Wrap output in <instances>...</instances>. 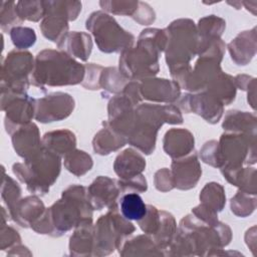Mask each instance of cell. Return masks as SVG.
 I'll return each instance as SVG.
<instances>
[{
	"mask_svg": "<svg viewBox=\"0 0 257 257\" xmlns=\"http://www.w3.org/2000/svg\"><path fill=\"white\" fill-rule=\"evenodd\" d=\"M86 28L94 36L97 47L105 53L123 51L133 46L135 36L121 28L112 16L95 11L86 20Z\"/></svg>",
	"mask_w": 257,
	"mask_h": 257,
	"instance_id": "5b68a950",
	"label": "cell"
},
{
	"mask_svg": "<svg viewBox=\"0 0 257 257\" xmlns=\"http://www.w3.org/2000/svg\"><path fill=\"white\" fill-rule=\"evenodd\" d=\"M176 233L177 227L174 217L166 211H160V225L152 238L158 248L164 250L170 247Z\"/></svg>",
	"mask_w": 257,
	"mask_h": 257,
	"instance_id": "83f0119b",
	"label": "cell"
},
{
	"mask_svg": "<svg viewBox=\"0 0 257 257\" xmlns=\"http://www.w3.org/2000/svg\"><path fill=\"white\" fill-rule=\"evenodd\" d=\"M16 12L22 21H39L45 16L44 1H18Z\"/></svg>",
	"mask_w": 257,
	"mask_h": 257,
	"instance_id": "8d00e7d4",
	"label": "cell"
},
{
	"mask_svg": "<svg viewBox=\"0 0 257 257\" xmlns=\"http://www.w3.org/2000/svg\"><path fill=\"white\" fill-rule=\"evenodd\" d=\"M40 29L47 39L58 43L68 33V20L56 14L45 15Z\"/></svg>",
	"mask_w": 257,
	"mask_h": 257,
	"instance_id": "f1b7e54d",
	"label": "cell"
},
{
	"mask_svg": "<svg viewBox=\"0 0 257 257\" xmlns=\"http://www.w3.org/2000/svg\"><path fill=\"white\" fill-rule=\"evenodd\" d=\"M225 27L226 22L224 19L215 15H209L199 20L197 30L200 39L207 40L211 38H220Z\"/></svg>",
	"mask_w": 257,
	"mask_h": 257,
	"instance_id": "e575fe53",
	"label": "cell"
},
{
	"mask_svg": "<svg viewBox=\"0 0 257 257\" xmlns=\"http://www.w3.org/2000/svg\"><path fill=\"white\" fill-rule=\"evenodd\" d=\"M159 54L138 44L121 52L119 71L130 80H144L159 72Z\"/></svg>",
	"mask_w": 257,
	"mask_h": 257,
	"instance_id": "9c48e42d",
	"label": "cell"
},
{
	"mask_svg": "<svg viewBox=\"0 0 257 257\" xmlns=\"http://www.w3.org/2000/svg\"><path fill=\"white\" fill-rule=\"evenodd\" d=\"M44 5L45 15L56 14L68 21L76 19L81 11V2L79 1H44Z\"/></svg>",
	"mask_w": 257,
	"mask_h": 257,
	"instance_id": "d6a6232c",
	"label": "cell"
},
{
	"mask_svg": "<svg viewBox=\"0 0 257 257\" xmlns=\"http://www.w3.org/2000/svg\"><path fill=\"white\" fill-rule=\"evenodd\" d=\"M1 196H2V200L8 207L9 213L15 208L17 203L20 201L21 189L19 185L9 176L3 177Z\"/></svg>",
	"mask_w": 257,
	"mask_h": 257,
	"instance_id": "f35d334b",
	"label": "cell"
},
{
	"mask_svg": "<svg viewBox=\"0 0 257 257\" xmlns=\"http://www.w3.org/2000/svg\"><path fill=\"white\" fill-rule=\"evenodd\" d=\"M155 186L161 192H168L175 188L172 173L169 169H161L155 174Z\"/></svg>",
	"mask_w": 257,
	"mask_h": 257,
	"instance_id": "7dc6e473",
	"label": "cell"
},
{
	"mask_svg": "<svg viewBox=\"0 0 257 257\" xmlns=\"http://www.w3.org/2000/svg\"><path fill=\"white\" fill-rule=\"evenodd\" d=\"M91 157L83 151L73 150L64 156V167L71 174L80 177L92 168Z\"/></svg>",
	"mask_w": 257,
	"mask_h": 257,
	"instance_id": "1f68e13d",
	"label": "cell"
},
{
	"mask_svg": "<svg viewBox=\"0 0 257 257\" xmlns=\"http://www.w3.org/2000/svg\"><path fill=\"white\" fill-rule=\"evenodd\" d=\"M2 109L5 110V127L9 135L28 124L35 116V99L26 93L1 92Z\"/></svg>",
	"mask_w": 257,
	"mask_h": 257,
	"instance_id": "30bf717a",
	"label": "cell"
},
{
	"mask_svg": "<svg viewBox=\"0 0 257 257\" xmlns=\"http://www.w3.org/2000/svg\"><path fill=\"white\" fill-rule=\"evenodd\" d=\"M229 183L239 187L243 192L256 195V170L254 168H240L237 170H221Z\"/></svg>",
	"mask_w": 257,
	"mask_h": 257,
	"instance_id": "4316f807",
	"label": "cell"
},
{
	"mask_svg": "<svg viewBox=\"0 0 257 257\" xmlns=\"http://www.w3.org/2000/svg\"><path fill=\"white\" fill-rule=\"evenodd\" d=\"M133 18L141 25H150L155 21L156 15L150 5L144 2H139V7Z\"/></svg>",
	"mask_w": 257,
	"mask_h": 257,
	"instance_id": "c3c4849f",
	"label": "cell"
},
{
	"mask_svg": "<svg viewBox=\"0 0 257 257\" xmlns=\"http://www.w3.org/2000/svg\"><path fill=\"white\" fill-rule=\"evenodd\" d=\"M85 75V66L75 61L64 51L45 49L35 58L31 74L33 85L45 89V86H62L80 83Z\"/></svg>",
	"mask_w": 257,
	"mask_h": 257,
	"instance_id": "6da1fadb",
	"label": "cell"
},
{
	"mask_svg": "<svg viewBox=\"0 0 257 257\" xmlns=\"http://www.w3.org/2000/svg\"><path fill=\"white\" fill-rule=\"evenodd\" d=\"M74 233L70 237L69 250L71 255H89L93 250L94 227L92 221H86L75 227Z\"/></svg>",
	"mask_w": 257,
	"mask_h": 257,
	"instance_id": "7402d4cb",
	"label": "cell"
},
{
	"mask_svg": "<svg viewBox=\"0 0 257 257\" xmlns=\"http://www.w3.org/2000/svg\"><path fill=\"white\" fill-rule=\"evenodd\" d=\"M74 108V99L65 92H54L35 100V118L51 122L66 118Z\"/></svg>",
	"mask_w": 257,
	"mask_h": 257,
	"instance_id": "8fae6325",
	"label": "cell"
},
{
	"mask_svg": "<svg viewBox=\"0 0 257 257\" xmlns=\"http://www.w3.org/2000/svg\"><path fill=\"white\" fill-rule=\"evenodd\" d=\"M35 62L28 51L12 50L2 64L1 92L26 93Z\"/></svg>",
	"mask_w": 257,
	"mask_h": 257,
	"instance_id": "ba28073f",
	"label": "cell"
},
{
	"mask_svg": "<svg viewBox=\"0 0 257 257\" xmlns=\"http://www.w3.org/2000/svg\"><path fill=\"white\" fill-rule=\"evenodd\" d=\"M142 98L155 102H175L181 94L179 84L165 78H147L140 82Z\"/></svg>",
	"mask_w": 257,
	"mask_h": 257,
	"instance_id": "9a60e30c",
	"label": "cell"
},
{
	"mask_svg": "<svg viewBox=\"0 0 257 257\" xmlns=\"http://www.w3.org/2000/svg\"><path fill=\"white\" fill-rule=\"evenodd\" d=\"M92 207L83 186L73 185L62 193L61 199L46 209V215L53 230L59 236L83 222L92 221Z\"/></svg>",
	"mask_w": 257,
	"mask_h": 257,
	"instance_id": "7a4b0ae2",
	"label": "cell"
},
{
	"mask_svg": "<svg viewBox=\"0 0 257 257\" xmlns=\"http://www.w3.org/2000/svg\"><path fill=\"white\" fill-rule=\"evenodd\" d=\"M123 252L121 255H147L145 250L148 252L149 255H162V252H158V246L154 242L152 238L145 235H140L127 242H125L122 246Z\"/></svg>",
	"mask_w": 257,
	"mask_h": 257,
	"instance_id": "836d02e7",
	"label": "cell"
},
{
	"mask_svg": "<svg viewBox=\"0 0 257 257\" xmlns=\"http://www.w3.org/2000/svg\"><path fill=\"white\" fill-rule=\"evenodd\" d=\"M93 230L94 254L106 255L114 249L120 248L123 239L131 235L136 228L130 220L120 215L117 206L114 205L97 220Z\"/></svg>",
	"mask_w": 257,
	"mask_h": 257,
	"instance_id": "8992f818",
	"label": "cell"
},
{
	"mask_svg": "<svg viewBox=\"0 0 257 257\" xmlns=\"http://www.w3.org/2000/svg\"><path fill=\"white\" fill-rule=\"evenodd\" d=\"M222 126L227 132L256 136V117L247 111H228Z\"/></svg>",
	"mask_w": 257,
	"mask_h": 257,
	"instance_id": "cb8c5ba5",
	"label": "cell"
},
{
	"mask_svg": "<svg viewBox=\"0 0 257 257\" xmlns=\"http://www.w3.org/2000/svg\"><path fill=\"white\" fill-rule=\"evenodd\" d=\"M166 61L170 70L190 65V60L198 53L201 41L195 23L191 19H178L166 28Z\"/></svg>",
	"mask_w": 257,
	"mask_h": 257,
	"instance_id": "277c9868",
	"label": "cell"
},
{
	"mask_svg": "<svg viewBox=\"0 0 257 257\" xmlns=\"http://www.w3.org/2000/svg\"><path fill=\"white\" fill-rule=\"evenodd\" d=\"M57 46L71 57L85 61L91 52L92 41L89 34L85 32H68L58 43Z\"/></svg>",
	"mask_w": 257,
	"mask_h": 257,
	"instance_id": "44dd1931",
	"label": "cell"
},
{
	"mask_svg": "<svg viewBox=\"0 0 257 257\" xmlns=\"http://www.w3.org/2000/svg\"><path fill=\"white\" fill-rule=\"evenodd\" d=\"M116 184L120 193H143L148 188L147 180L142 174L130 179H119Z\"/></svg>",
	"mask_w": 257,
	"mask_h": 257,
	"instance_id": "ee69618b",
	"label": "cell"
},
{
	"mask_svg": "<svg viewBox=\"0 0 257 257\" xmlns=\"http://www.w3.org/2000/svg\"><path fill=\"white\" fill-rule=\"evenodd\" d=\"M255 196L256 195H251L240 190L231 199V211L239 217H246L250 215L256 208Z\"/></svg>",
	"mask_w": 257,
	"mask_h": 257,
	"instance_id": "74e56055",
	"label": "cell"
},
{
	"mask_svg": "<svg viewBox=\"0 0 257 257\" xmlns=\"http://www.w3.org/2000/svg\"><path fill=\"white\" fill-rule=\"evenodd\" d=\"M138 223L146 234L155 235L160 225V211L155 206L147 205V213Z\"/></svg>",
	"mask_w": 257,
	"mask_h": 257,
	"instance_id": "7bdbcfd3",
	"label": "cell"
},
{
	"mask_svg": "<svg viewBox=\"0 0 257 257\" xmlns=\"http://www.w3.org/2000/svg\"><path fill=\"white\" fill-rule=\"evenodd\" d=\"M42 146L61 157L75 149L76 139L74 134L68 130L53 131L44 135Z\"/></svg>",
	"mask_w": 257,
	"mask_h": 257,
	"instance_id": "603a6c76",
	"label": "cell"
},
{
	"mask_svg": "<svg viewBox=\"0 0 257 257\" xmlns=\"http://www.w3.org/2000/svg\"><path fill=\"white\" fill-rule=\"evenodd\" d=\"M172 177L174 186L180 190H189L194 188L201 175L202 170L196 154H190L186 157L175 159L172 163Z\"/></svg>",
	"mask_w": 257,
	"mask_h": 257,
	"instance_id": "4fadbf2b",
	"label": "cell"
},
{
	"mask_svg": "<svg viewBox=\"0 0 257 257\" xmlns=\"http://www.w3.org/2000/svg\"><path fill=\"white\" fill-rule=\"evenodd\" d=\"M179 107L189 113L195 112L210 123H216L223 114V104L206 91L197 94H186L179 101Z\"/></svg>",
	"mask_w": 257,
	"mask_h": 257,
	"instance_id": "7c38bea8",
	"label": "cell"
},
{
	"mask_svg": "<svg viewBox=\"0 0 257 257\" xmlns=\"http://www.w3.org/2000/svg\"><path fill=\"white\" fill-rule=\"evenodd\" d=\"M256 136L227 132L218 143L221 170H237L256 163Z\"/></svg>",
	"mask_w": 257,
	"mask_h": 257,
	"instance_id": "52a82bcc",
	"label": "cell"
},
{
	"mask_svg": "<svg viewBox=\"0 0 257 257\" xmlns=\"http://www.w3.org/2000/svg\"><path fill=\"white\" fill-rule=\"evenodd\" d=\"M202 160L213 167H220L219 156H218V142L210 141L207 142L200 151Z\"/></svg>",
	"mask_w": 257,
	"mask_h": 257,
	"instance_id": "bcb514c9",
	"label": "cell"
},
{
	"mask_svg": "<svg viewBox=\"0 0 257 257\" xmlns=\"http://www.w3.org/2000/svg\"><path fill=\"white\" fill-rule=\"evenodd\" d=\"M121 215L127 220H141L147 213V205L137 193H126L119 200Z\"/></svg>",
	"mask_w": 257,
	"mask_h": 257,
	"instance_id": "f546056e",
	"label": "cell"
},
{
	"mask_svg": "<svg viewBox=\"0 0 257 257\" xmlns=\"http://www.w3.org/2000/svg\"><path fill=\"white\" fill-rule=\"evenodd\" d=\"M10 37L18 49H25L32 46L36 40L35 31L29 27L16 26L10 30Z\"/></svg>",
	"mask_w": 257,
	"mask_h": 257,
	"instance_id": "60d3db41",
	"label": "cell"
},
{
	"mask_svg": "<svg viewBox=\"0 0 257 257\" xmlns=\"http://www.w3.org/2000/svg\"><path fill=\"white\" fill-rule=\"evenodd\" d=\"M116 181L108 177H97L87 188V199L93 210L111 208L116 205L119 195Z\"/></svg>",
	"mask_w": 257,
	"mask_h": 257,
	"instance_id": "5bb4252c",
	"label": "cell"
},
{
	"mask_svg": "<svg viewBox=\"0 0 257 257\" xmlns=\"http://www.w3.org/2000/svg\"><path fill=\"white\" fill-rule=\"evenodd\" d=\"M11 136L15 152L24 160L33 156L42 148L38 127L33 122L21 126Z\"/></svg>",
	"mask_w": 257,
	"mask_h": 257,
	"instance_id": "2e32d148",
	"label": "cell"
},
{
	"mask_svg": "<svg viewBox=\"0 0 257 257\" xmlns=\"http://www.w3.org/2000/svg\"><path fill=\"white\" fill-rule=\"evenodd\" d=\"M44 204L36 196L20 199L15 208L9 213L15 222L22 227L31 226L45 212Z\"/></svg>",
	"mask_w": 257,
	"mask_h": 257,
	"instance_id": "d6986e66",
	"label": "cell"
},
{
	"mask_svg": "<svg viewBox=\"0 0 257 257\" xmlns=\"http://www.w3.org/2000/svg\"><path fill=\"white\" fill-rule=\"evenodd\" d=\"M164 150L171 158L186 157L194 150V136L185 128H171L164 137Z\"/></svg>",
	"mask_w": 257,
	"mask_h": 257,
	"instance_id": "e0dca14e",
	"label": "cell"
},
{
	"mask_svg": "<svg viewBox=\"0 0 257 257\" xmlns=\"http://www.w3.org/2000/svg\"><path fill=\"white\" fill-rule=\"evenodd\" d=\"M85 68H86V71H85L86 75H85V78H83L82 85L87 89L100 88L99 80H100V75L103 68L100 65H96L94 63L86 64Z\"/></svg>",
	"mask_w": 257,
	"mask_h": 257,
	"instance_id": "f6af8a7d",
	"label": "cell"
},
{
	"mask_svg": "<svg viewBox=\"0 0 257 257\" xmlns=\"http://www.w3.org/2000/svg\"><path fill=\"white\" fill-rule=\"evenodd\" d=\"M205 91L216 97L223 105H228L235 99L236 95L234 78L222 71L208 83Z\"/></svg>",
	"mask_w": 257,
	"mask_h": 257,
	"instance_id": "d4e9b609",
	"label": "cell"
},
{
	"mask_svg": "<svg viewBox=\"0 0 257 257\" xmlns=\"http://www.w3.org/2000/svg\"><path fill=\"white\" fill-rule=\"evenodd\" d=\"M139 2L140 1H123V0L106 1V0H102L99 2V5L103 10H105L109 13L116 14V15H130L133 17L139 7Z\"/></svg>",
	"mask_w": 257,
	"mask_h": 257,
	"instance_id": "ab89813d",
	"label": "cell"
},
{
	"mask_svg": "<svg viewBox=\"0 0 257 257\" xmlns=\"http://www.w3.org/2000/svg\"><path fill=\"white\" fill-rule=\"evenodd\" d=\"M124 75L115 67L104 68L100 75V87L111 93H120L130 82Z\"/></svg>",
	"mask_w": 257,
	"mask_h": 257,
	"instance_id": "d590c367",
	"label": "cell"
},
{
	"mask_svg": "<svg viewBox=\"0 0 257 257\" xmlns=\"http://www.w3.org/2000/svg\"><path fill=\"white\" fill-rule=\"evenodd\" d=\"M103 125L104 127L94 136L93 150L99 155H108L110 152L123 147L127 143V139L110 128L106 121L103 122Z\"/></svg>",
	"mask_w": 257,
	"mask_h": 257,
	"instance_id": "484cf974",
	"label": "cell"
},
{
	"mask_svg": "<svg viewBox=\"0 0 257 257\" xmlns=\"http://www.w3.org/2000/svg\"><path fill=\"white\" fill-rule=\"evenodd\" d=\"M0 18H1V28L2 30H11L16 27L15 25L20 24L22 20L19 18L16 12V2L2 1L0 7Z\"/></svg>",
	"mask_w": 257,
	"mask_h": 257,
	"instance_id": "b9f144b4",
	"label": "cell"
},
{
	"mask_svg": "<svg viewBox=\"0 0 257 257\" xmlns=\"http://www.w3.org/2000/svg\"><path fill=\"white\" fill-rule=\"evenodd\" d=\"M146 168V160L134 149H126L121 152L114 161L113 169L119 179H130L139 176Z\"/></svg>",
	"mask_w": 257,
	"mask_h": 257,
	"instance_id": "ffe728a7",
	"label": "cell"
},
{
	"mask_svg": "<svg viewBox=\"0 0 257 257\" xmlns=\"http://www.w3.org/2000/svg\"><path fill=\"white\" fill-rule=\"evenodd\" d=\"M232 60L239 64L245 65L256 54V29L239 33L228 44Z\"/></svg>",
	"mask_w": 257,
	"mask_h": 257,
	"instance_id": "ac0fdd59",
	"label": "cell"
},
{
	"mask_svg": "<svg viewBox=\"0 0 257 257\" xmlns=\"http://www.w3.org/2000/svg\"><path fill=\"white\" fill-rule=\"evenodd\" d=\"M60 156L42 148L33 156L25 159L24 164L13 165L17 179L26 184L29 192L45 195L60 173Z\"/></svg>",
	"mask_w": 257,
	"mask_h": 257,
	"instance_id": "3957f363",
	"label": "cell"
},
{
	"mask_svg": "<svg viewBox=\"0 0 257 257\" xmlns=\"http://www.w3.org/2000/svg\"><path fill=\"white\" fill-rule=\"evenodd\" d=\"M201 204L218 213L222 211L226 203L224 188L218 183H208L200 194Z\"/></svg>",
	"mask_w": 257,
	"mask_h": 257,
	"instance_id": "4dcf8cb0",
	"label": "cell"
}]
</instances>
